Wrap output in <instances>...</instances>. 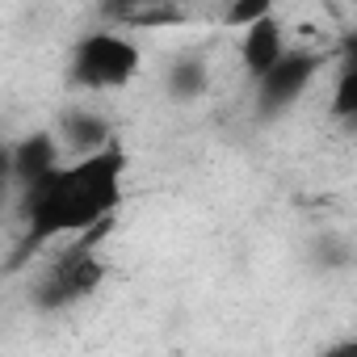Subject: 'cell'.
<instances>
[{
	"label": "cell",
	"mask_w": 357,
	"mask_h": 357,
	"mask_svg": "<svg viewBox=\"0 0 357 357\" xmlns=\"http://www.w3.org/2000/svg\"><path fill=\"white\" fill-rule=\"evenodd\" d=\"M286 55H290V47H286V30H282L278 13L261 17V22H257V26H248V30H244V38H240V59H244V68H248V76H252V80L269 76Z\"/></svg>",
	"instance_id": "cell-7"
},
{
	"label": "cell",
	"mask_w": 357,
	"mask_h": 357,
	"mask_svg": "<svg viewBox=\"0 0 357 357\" xmlns=\"http://www.w3.org/2000/svg\"><path fill=\"white\" fill-rule=\"evenodd\" d=\"M206 84H211V72H206L202 55H181L164 72V89H168L172 101H198L206 93Z\"/></svg>",
	"instance_id": "cell-8"
},
{
	"label": "cell",
	"mask_w": 357,
	"mask_h": 357,
	"mask_svg": "<svg viewBox=\"0 0 357 357\" xmlns=\"http://www.w3.org/2000/svg\"><path fill=\"white\" fill-rule=\"evenodd\" d=\"M59 143L84 160V155H97L105 147H114V126L101 109H89V105H68L63 118H59Z\"/></svg>",
	"instance_id": "cell-6"
},
{
	"label": "cell",
	"mask_w": 357,
	"mask_h": 357,
	"mask_svg": "<svg viewBox=\"0 0 357 357\" xmlns=\"http://www.w3.org/2000/svg\"><path fill=\"white\" fill-rule=\"evenodd\" d=\"M143 51L122 30H93L68 51V80L84 93H114L139 76Z\"/></svg>",
	"instance_id": "cell-3"
},
{
	"label": "cell",
	"mask_w": 357,
	"mask_h": 357,
	"mask_svg": "<svg viewBox=\"0 0 357 357\" xmlns=\"http://www.w3.org/2000/svg\"><path fill=\"white\" fill-rule=\"evenodd\" d=\"M109 227L114 223H105V227H97V231H89L80 240H68V248L38 273V282L30 290V298H34L38 311H63V307L89 298L105 282V261H101L97 248H101V240H105Z\"/></svg>",
	"instance_id": "cell-2"
},
{
	"label": "cell",
	"mask_w": 357,
	"mask_h": 357,
	"mask_svg": "<svg viewBox=\"0 0 357 357\" xmlns=\"http://www.w3.org/2000/svg\"><path fill=\"white\" fill-rule=\"evenodd\" d=\"M269 13H273L269 0H257V5H231V9L223 13V22H227V26H236V30L244 34L248 26H257V22H261V17H269Z\"/></svg>",
	"instance_id": "cell-11"
},
{
	"label": "cell",
	"mask_w": 357,
	"mask_h": 357,
	"mask_svg": "<svg viewBox=\"0 0 357 357\" xmlns=\"http://www.w3.org/2000/svg\"><path fill=\"white\" fill-rule=\"evenodd\" d=\"M114 13L130 30H160V26L185 22V9H176V5H130V9H114Z\"/></svg>",
	"instance_id": "cell-9"
},
{
	"label": "cell",
	"mask_w": 357,
	"mask_h": 357,
	"mask_svg": "<svg viewBox=\"0 0 357 357\" xmlns=\"http://www.w3.org/2000/svg\"><path fill=\"white\" fill-rule=\"evenodd\" d=\"M332 118L344 122V126H357V68H340V72H336Z\"/></svg>",
	"instance_id": "cell-10"
},
{
	"label": "cell",
	"mask_w": 357,
	"mask_h": 357,
	"mask_svg": "<svg viewBox=\"0 0 357 357\" xmlns=\"http://www.w3.org/2000/svg\"><path fill=\"white\" fill-rule=\"evenodd\" d=\"M336 51H340V68H357V34H344Z\"/></svg>",
	"instance_id": "cell-12"
},
{
	"label": "cell",
	"mask_w": 357,
	"mask_h": 357,
	"mask_svg": "<svg viewBox=\"0 0 357 357\" xmlns=\"http://www.w3.org/2000/svg\"><path fill=\"white\" fill-rule=\"evenodd\" d=\"M59 164H63V143H59V135H51V130H34V135L17 139V143L9 147V176H13L17 190L38 185L43 176H51Z\"/></svg>",
	"instance_id": "cell-5"
},
{
	"label": "cell",
	"mask_w": 357,
	"mask_h": 357,
	"mask_svg": "<svg viewBox=\"0 0 357 357\" xmlns=\"http://www.w3.org/2000/svg\"><path fill=\"white\" fill-rule=\"evenodd\" d=\"M122 181H126V151L114 143L97 155L59 164L38 185L22 190V219L26 236L13 252V265H22L34 248L59 240V236H89L105 223H114L122 206Z\"/></svg>",
	"instance_id": "cell-1"
},
{
	"label": "cell",
	"mask_w": 357,
	"mask_h": 357,
	"mask_svg": "<svg viewBox=\"0 0 357 357\" xmlns=\"http://www.w3.org/2000/svg\"><path fill=\"white\" fill-rule=\"evenodd\" d=\"M319 68H324V55H315V51H290L269 76L257 80V114L261 118L286 114L311 89V80L319 76Z\"/></svg>",
	"instance_id": "cell-4"
}]
</instances>
